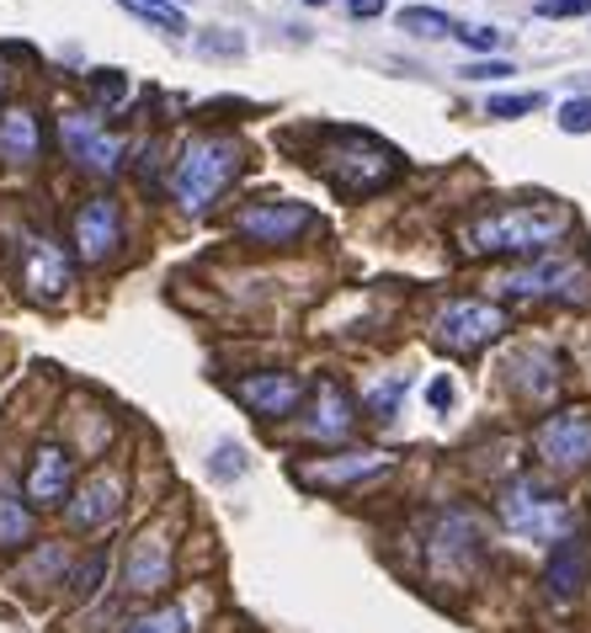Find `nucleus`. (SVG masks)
<instances>
[{
    "label": "nucleus",
    "instance_id": "37",
    "mask_svg": "<svg viewBox=\"0 0 591 633\" xmlns=\"http://www.w3.org/2000/svg\"><path fill=\"white\" fill-rule=\"evenodd\" d=\"M123 5H150V11H160V5H176V0H123Z\"/></svg>",
    "mask_w": 591,
    "mask_h": 633
},
{
    "label": "nucleus",
    "instance_id": "19",
    "mask_svg": "<svg viewBox=\"0 0 591 633\" xmlns=\"http://www.w3.org/2000/svg\"><path fill=\"white\" fill-rule=\"evenodd\" d=\"M352 421H357L352 395H347L336 378H320L315 410H310V421H304V436H315V442H341V436L352 432Z\"/></svg>",
    "mask_w": 591,
    "mask_h": 633
},
{
    "label": "nucleus",
    "instance_id": "5",
    "mask_svg": "<svg viewBox=\"0 0 591 633\" xmlns=\"http://www.w3.org/2000/svg\"><path fill=\"white\" fill-rule=\"evenodd\" d=\"M479 559H485V527H479V516L464 512V506L437 512L432 538H427L432 575H442V581H470L474 570H479Z\"/></svg>",
    "mask_w": 591,
    "mask_h": 633
},
{
    "label": "nucleus",
    "instance_id": "11",
    "mask_svg": "<svg viewBox=\"0 0 591 633\" xmlns=\"http://www.w3.org/2000/svg\"><path fill=\"white\" fill-rule=\"evenodd\" d=\"M315 224V208L304 202H245L235 213V235L251 245H293Z\"/></svg>",
    "mask_w": 591,
    "mask_h": 633
},
{
    "label": "nucleus",
    "instance_id": "31",
    "mask_svg": "<svg viewBox=\"0 0 591 633\" xmlns=\"http://www.w3.org/2000/svg\"><path fill=\"white\" fill-rule=\"evenodd\" d=\"M533 11H538V16H587L591 0H538Z\"/></svg>",
    "mask_w": 591,
    "mask_h": 633
},
{
    "label": "nucleus",
    "instance_id": "21",
    "mask_svg": "<svg viewBox=\"0 0 591 633\" xmlns=\"http://www.w3.org/2000/svg\"><path fill=\"white\" fill-rule=\"evenodd\" d=\"M0 155L11 165H27L43 155V122L33 107H5L0 113Z\"/></svg>",
    "mask_w": 591,
    "mask_h": 633
},
{
    "label": "nucleus",
    "instance_id": "9",
    "mask_svg": "<svg viewBox=\"0 0 591 633\" xmlns=\"http://www.w3.org/2000/svg\"><path fill=\"white\" fill-rule=\"evenodd\" d=\"M59 139H65V155L76 160L80 171H91V176H113L123 165V139L107 133L96 113H65Z\"/></svg>",
    "mask_w": 591,
    "mask_h": 633
},
{
    "label": "nucleus",
    "instance_id": "10",
    "mask_svg": "<svg viewBox=\"0 0 591 633\" xmlns=\"http://www.w3.org/2000/svg\"><path fill=\"white\" fill-rule=\"evenodd\" d=\"M171 570H176V559H171V532L165 527H144L134 543H128V554H123V591L128 596H155L171 586Z\"/></svg>",
    "mask_w": 591,
    "mask_h": 633
},
{
    "label": "nucleus",
    "instance_id": "30",
    "mask_svg": "<svg viewBox=\"0 0 591 633\" xmlns=\"http://www.w3.org/2000/svg\"><path fill=\"white\" fill-rule=\"evenodd\" d=\"M517 75V65L507 59H479V65H464V80H507Z\"/></svg>",
    "mask_w": 591,
    "mask_h": 633
},
{
    "label": "nucleus",
    "instance_id": "16",
    "mask_svg": "<svg viewBox=\"0 0 591 633\" xmlns=\"http://www.w3.org/2000/svg\"><path fill=\"white\" fill-rule=\"evenodd\" d=\"M123 239V208L113 198H85L76 208V256L80 261H102L113 256Z\"/></svg>",
    "mask_w": 591,
    "mask_h": 633
},
{
    "label": "nucleus",
    "instance_id": "36",
    "mask_svg": "<svg viewBox=\"0 0 591 633\" xmlns=\"http://www.w3.org/2000/svg\"><path fill=\"white\" fill-rule=\"evenodd\" d=\"M352 16H384V0H347Z\"/></svg>",
    "mask_w": 591,
    "mask_h": 633
},
{
    "label": "nucleus",
    "instance_id": "17",
    "mask_svg": "<svg viewBox=\"0 0 591 633\" xmlns=\"http://www.w3.org/2000/svg\"><path fill=\"white\" fill-rule=\"evenodd\" d=\"M587 575H591V543L581 532L559 538L549 549V564H544V591H549V601L570 607V601L581 596V586H587Z\"/></svg>",
    "mask_w": 591,
    "mask_h": 633
},
{
    "label": "nucleus",
    "instance_id": "20",
    "mask_svg": "<svg viewBox=\"0 0 591 633\" xmlns=\"http://www.w3.org/2000/svg\"><path fill=\"white\" fill-rule=\"evenodd\" d=\"M512 389L533 405H549L554 389H559V356L549 347H522L512 356Z\"/></svg>",
    "mask_w": 591,
    "mask_h": 633
},
{
    "label": "nucleus",
    "instance_id": "24",
    "mask_svg": "<svg viewBox=\"0 0 591 633\" xmlns=\"http://www.w3.org/2000/svg\"><path fill=\"white\" fill-rule=\"evenodd\" d=\"M399 27H405L410 38H448V33H453L448 11H437V5H405V11H399Z\"/></svg>",
    "mask_w": 591,
    "mask_h": 633
},
{
    "label": "nucleus",
    "instance_id": "23",
    "mask_svg": "<svg viewBox=\"0 0 591 633\" xmlns=\"http://www.w3.org/2000/svg\"><path fill=\"white\" fill-rule=\"evenodd\" d=\"M123 633H193V612H187L182 601H165V607H155V612L134 618Z\"/></svg>",
    "mask_w": 591,
    "mask_h": 633
},
{
    "label": "nucleus",
    "instance_id": "35",
    "mask_svg": "<svg viewBox=\"0 0 591 633\" xmlns=\"http://www.w3.org/2000/svg\"><path fill=\"white\" fill-rule=\"evenodd\" d=\"M427 399H432V410H448V405H453V378H432V384H427Z\"/></svg>",
    "mask_w": 591,
    "mask_h": 633
},
{
    "label": "nucleus",
    "instance_id": "13",
    "mask_svg": "<svg viewBox=\"0 0 591 633\" xmlns=\"http://www.w3.org/2000/svg\"><path fill=\"white\" fill-rule=\"evenodd\" d=\"M235 399L262 421H282V415H293L304 405V378H293V373H245V378H235Z\"/></svg>",
    "mask_w": 591,
    "mask_h": 633
},
{
    "label": "nucleus",
    "instance_id": "15",
    "mask_svg": "<svg viewBox=\"0 0 591 633\" xmlns=\"http://www.w3.org/2000/svg\"><path fill=\"white\" fill-rule=\"evenodd\" d=\"M22 495H27L33 506H65V501L76 495V464H70V453H65L59 442H43L38 453H33Z\"/></svg>",
    "mask_w": 591,
    "mask_h": 633
},
{
    "label": "nucleus",
    "instance_id": "8",
    "mask_svg": "<svg viewBox=\"0 0 591 633\" xmlns=\"http://www.w3.org/2000/svg\"><path fill=\"white\" fill-rule=\"evenodd\" d=\"M501 293L517 298V304H544V298H559V304H576V298H591L587 272L576 261H533V267H517L501 278Z\"/></svg>",
    "mask_w": 591,
    "mask_h": 633
},
{
    "label": "nucleus",
    "instance_id": "12",
    "mask_svg": "<svg viewBox=\"0 0 591 633\" xmlns=\"http://www.w3.org/2000/svg\"><path fill=\"white\" fill-rule=\"evenodd\" d=\"M123 495H128V474L123 469H96V474H85L76 495L65 501V521L76 527V532H91V527H107L113 516L123 512Z\"/></svg>",
    "mask_w": 591,
    "mask_h": 633
},
{
    "label": "nucleus",
    "instance_id": "4",
    "mask_svg": "<svg viewBox=\"0 0 591 633\" xmlns=\"http://www.w3.org/2000/svg\"><path fill=\"white\" fill-rule=\"evenodd\" d=\"M320 171H325V181H331L336 192L368 198V192H379L394 171H399V160H394L390 144H379V139H368V133H341V139L325 150Z\"/></svg>",
    "mask_w": 591,
    "mask_h": 633
},
{
    "label": "nucleus",
    "instance_id": "33",
    "mask_svg": "<svg viewBox=\"0 0 591 633\" xmlns=\"http://www.w3.org/2000/svg\"><path fill=\"white\" fill-rule=\"evenodd\" d=\"M453 38L464 43V48H496L501 33H496V27H453Z\"/></svg>",
    "mask_w": 591,
    "mask_h": 633
},
{
    "label": "nucleus",
    "instance_id": "1",
    "mask_svg": "<svg viewBox=\"0 0 591 633\" xmlns=\"http://www.w3.org/2000/svg\"><path fill=\"white\" fill-rule=\"evenodd\" d=\"M570 230V208L559 202H512L490 208L464 224V250L470 256H544Z\"/></svg>",
    "mask_w": 591,
    "mask_h": 633
},
{
    "label": "nucleus",
    "instance_id": "7",
    "mask_svg": "<svg viewBox=\"0 0 591 633\" xmlns=\"http://www.w3.org/2000/svg\"><path fill=\"white\" fill-rule=\"evenodd\" d=\"M533 453H538V464L554 469V474H581V469H591V410L565 405V410L544 415V421L533 426Z\"/></svg>",
    "mask_w": 591,
    "mask_h": 633
},
{
    "label": "nucleus",
    "instance_id": "28",
    "mask_svg": "<svg viewBox=\"0 0 591 633\" xmlns=\"http://www.w3.org/2000/svg\"><path fill=\"white\" fill-rule=\"evenodd\" d=\"M208 474L213 479H240L245 474V453H240V442H219V453L208 458Z\"/></svg>",
    "mask_w": 591,
    "mask_h": 633
},
{
    "label": "nucleus",
    "instance_id": "14",
    "mask_svg": "<svg viewBox=\"0 0 591 633\" xmlns=\"http://www.w3.org/2000/svg\"><path fill=\"white\" fill-rule=\"evenodd\" d=\"M390 469L384 453H331V458H315V464H293V479L310 484V490H347V484H362V479H379Z\"/></svg>",
    "mask_w": 591,
    "mask_h": 633
},
{
    "label": "nucleus",
    "instance_id": "26",
    "mask_svg": "<svg viewBox=\"0 0 591 633\" xmlns=\"http://www.w3.org/2000/svg\"><path fill=\"white\" fill-rule=\"evenodd\" d=\"M399 399H405V378H390V384H379L373 395L362 399V410H368L373 421H390L394 410H399Z\"/></svg>",
    "mask_w": 591,
    "mask_h": 633
},
{
    "label": "nucleus",
    "instance_id": "6",
    "mask_svg": "<svg viewBox=\"0 0 591 633\" xmlns=\"http://www.w3.org/2000/svg\"><path fill=\"white\" fill-rule=\"evenodd\" d=\"M501 330H507V309H501V304H485V298H453V304H442L432 319V341L453 356L485 352L490 341H501Z\"/></svg>",
    "mask_w": 591,
    "mask_h": 633
},
{
    "label": "nucleus",
    "instance_id": "18",
    "mask_svg": "<svg viewBox=\"0 0 591 633\" xmlns=\"http://www.w3.org/2000/svg\"><path fill=\"white\" fill-rule=\"evenodd\" d=\"M22 282H27L33 298H59L70 288V261L48 235L22 239Z\"/></svg>",
    "mask_w": 591,
    "mask_h": 633
},
{
    "label": "nucleus",
    "instance_id": "29",
    "mask_svg": "<svg viewBox=\"0 0 591 633\" xmlns=\"http://www.w3.org/2000/svg\"><path fill=\"white\" fill-rule=\"evenodd\" d=\"M559 128L565 133H591V96H570L559 107Z\"/></svg>",
    "mask_w": 591,
    "mask_h": 633
},
{
    "label": "nucleus",
    "instance_id": "2",
    "mask_svg": "<svg viewBox=\"0 0 591 633\" xmlns=\"http://www.w3.org/2000/svg\"><path fill=\"white\" fill-rule=\"evenodd\" d=\"M240 165H245V144L235 133H202L193 139L182 160H176V176H171V198L182 213H208L213 202L235 187Z\"/></svg>",
    "mask_w": 591,
    "mask_h": 633
},
{
    "label": "nucleus",
    "instance_id": "32",
    "mask_svg": "<svg viewBox=\"0 0 591 633\" xmlns=\"http://www.w3.org/2000/svg\"><path fill=\"white\" fill-rule=\"evenodd\" d=\"M123 91H128V75H123V70H96V96H102V102H118Z\"/></svg>",
    "mask_w": 591,
    "mask_h": 633
},
{
    "label": "nucleus",
    "instance_id": "22",
    "mask_svg": "<svg viewBox=\"0 0 591 633\" xmlns=\"http://www.w3.org/2000/svg\"><path fill=\"white\" fill-rule=\"evenodd\" d=\"M27 543H33V506L11 484H0V549H27Z\"/></svg>",
    "mask_w": 591,
    "mask_h": 633
},
{
    "label": "nucleus",
    "instance_id": "34",
    "mask_svg": "<svg viewBox=\"0 0 591 633\" xmlns=\"http://www.w3.org/2000/svg\"><path fill=\"white\" fill-rule=\"evenodd\" d=\"M245 38L240 33H202V54H240Z\"/></svg>",
    "mask_w": 591,
    "mask_h": 633
},
{
    "label": "nucleus",
    "instance_id": "27",
    "mask_svg": "<svg viewBox=\"0 0 591 633\" xmlns=\"http://www.w3.org/2000/svg\"><path fill=\"white\" fill-rule=\"evenodd\" d=\"M102 575H107V554H102V549H91V559H85L76 575H70V581H76V596H80V601H91V596L102 591Z\"/></svg>",
    "mask_w": 591,
    "mask_h": 633
},
{
    "label": "nucleus",
    "instance_id": "3",
    "mask_svg": "<svg viewBox=\"0 0 591 633\" xmlns=\"http://www.w3.org/2000/svg\"><path fill=\"white\" fill-rule=\"evenodd\" d=\"M496 512H501V521L512 527L517 538H528V543H559V538H570V506L533 474L507 479L501 495H496Z\"/></svg>",
    "mask_w": 591,
    "mask_h": 633
},
{
    "label": "nucleus",
    "instance_id": "39",
    "mask_svg": "<svg viewBox=\"0 0 591 633\" xmlns=\"http://www.w3.org/2000/svg\"><path fill=\"white\" fill-rule=\"evenodd\" d=\"M0 91H5V70H0Z\"/></svg>",
    "mask_w": 591,
    "mask_h": 633
},
{
    "label": "nucleus",
    "instance_id": "38",
    "mask_svg": "<svg viewBox=\"0 0 591 633\" xmlns=\"http://www.w3.org/2000/svg\"><path fill=\"white\" fill-rule=\"evenodd\" d=\"M304 5H325V0H304Z\"/></svg>",
    "mask_w": 591,
    "mask_h": 633
},
{
    "label": "nucleus",
    "instance_id": "25",
    "mask_svg": "<svg viewBox=\"0 0 591 633\" xmlns=\"http://www.w3.org/2000/svg\"><path fill=\"white\" fill-rule=\"evenodd\" d=\"M538 107H544V96H538V91H522V96H490V102H485V113H490V118H501V122L528 118V113H538Z\"/></svg>",
    "mask_w": 591,
    "mask_h": 633
}]
</instances>
